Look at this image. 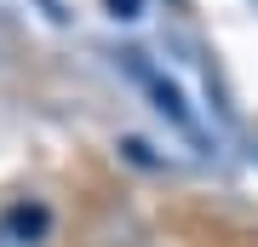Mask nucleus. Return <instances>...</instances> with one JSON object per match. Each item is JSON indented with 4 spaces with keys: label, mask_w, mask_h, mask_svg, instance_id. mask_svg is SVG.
I'll list each match as a JSON object with an SVG mask.
<instances>
[{
    "label": "nucleus",
    "mask_w": 258,
    "mask_h": 247,
    "mask_svg": "<svg viewBox=\"0 0 258 247\" xmlns=\"http://www.w3.org/2000/svg\"><path fill=\"white\" fill-rule=\"evenodd\" d=\"M52 236V213L40 202H12L0 213V247H46Z\"/></svg>",
    "instance_id": "nucleus-1"
},
{
    "label": "nucleus",
    "mask_w": 258,
    "mask_h": 247,
    "mask_svg": "<svg viewBox=\"0 0 258 247\" xmlns=\"http://www.w3.org/2000/svg\"><path fill=\"white\" fill-rule=\"evenodd\" d=\"M109 18H144V0H109Z\"/></svg>",
    "instance_id": "nucleus-2"
}]
</instances>
